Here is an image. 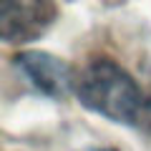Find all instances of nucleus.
I'll return each mask as SVG.
<instances>
[{
  "label": "nucleus",
  "instance_id": "nucleus-1",
  "mask_svg": "<svg viewBox=\"0 0 151 151\" xmlns=\"http://www.w3.org/2000/svg\"><path fill=\"white\" fill-rule=\"evenodd\" d=\"M76 93L86 108L116 124L139 126L146 116V98L139 83L108 58H96L81 70Z\"/></svg>",
  "mask_w": 151,
  "mask_h": 151
},
{
  "label": "nucleus",
  "instance_id": "nucleus-2",
  "mask_svg": "<svg viewBox=\"0 0 151 151\" xmlns=\"http://www.w3.org/2000/svg\"><path fill=\"white\" fill-rule=\"evenodd\" d=\"M55 0H3L0 30L5 43H25L38 38L55 20Z\"/></svg>",
  "mask_w": 151,
  "mask_h": 151
},
{
  "label": "nucleus",
  "instance_id": "nucleus-3",
  "mask_svg": "<svg viewBox=\"0 0 151 151\" xmlns=\"http://www.w3.org/2000/svg\"><path fill=\"white\" fill-rule=\"evenodd\" d=\"M15 65L25 73V78L38 91L50 98H63L70 88V81H73L68 63H63L60 58L50 53H38V50L18 53Z\"/></svg>",
  "mask_w": 151,
  "mask_h": 151
},
{
  "label": "nucleus",
  "instance_id": "nucleus-4",
  "mask_svg": "<svg viewBox=\"0 0 151 151\" xmlns=\"http://www.w3.org/2000/svg\"><path fill=\"white\" fill-rule=\"evenodd\" d=\"M88 151H116V149H88Z\"/></svg>",
  "mask_w": 151,
  "mask_h": 151
}]
</instances>
